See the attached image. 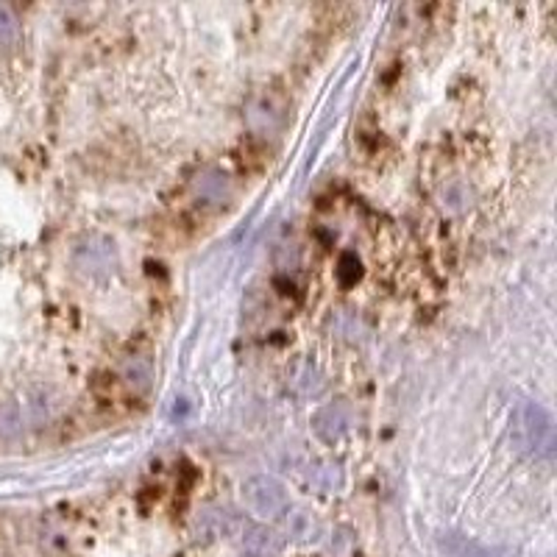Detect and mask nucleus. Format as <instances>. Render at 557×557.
<instances>
[{
  "instance_id": "nucleus-5",
  "label": "nucleus",
  "mask_w": 557,
  "mask_h": 557,
  "mask_svg": "<svg viewBox=\"0 0 557 557\" xmlns=\"http://www.w3.org/2000/svg\"><path fill=\"white\" fill-rule=\"evenodd\" d=\"M195 192L201 201L207 204H226L229 195H231V184H229V176L221 173V170H207L198 176L195 182Z\"/></svg>"
},
{
  "instance_id": "nucleus-3",
  "label": "nucleus",
  "mask_w": 557,
  "mask_h": 557,
  "mask_svg": "<svg viewBox=\"0 0 557 557\" xmlns=\"http://www.w3.org/2000/svg\"><path fill=\"white\" fill-rule=\"evenodd\" d=\"M240 535H243V549L248 557H278L285 549L282 535L260 524H246Z\"/></svg>"
},
{
  "instance_id": "nucleus-9",
  "label": "nucleus",
  "mask_w": 557,
  "mask_h": 557,
  "mask_svg": "<svg viewBox=\"0 0 557 557\" xmlns=\"http://www.w3.org/2000/svg\"><path fill=\"white\" fill-rule=\"evenodd\" d=\"M14 39H17V17L6 6H0V43H14Z\"/></svg>"
},
{
  "instance_id": "nucleus-6",
  "label": "nucleus",
  "mask_w": 557,
  "mask_h": 557,
  "mask_svg": "<svg viewBox=\"0 0 557 557\" xmlns=\"http://www.w3.org/2000/svg\"><path fill=\"white\" fill-rule=\"evenodd\" d=\"M346 424H349V415H346V407H341V404H332V407L321 410L315 418V429L324 441H337V437L343 435Z\"/></svg>"
},
{
  "instance_id": "nucleus-4",
  "label": "nucleus",
  "mask_w": 557,
  "mask_h": 557,
  "mask_svg": "<svg viewBox=\"0 0 557 557\" xmlns=\"http://www.w3.org/2000/svg\"><path fill=\"white\" fill-rule=\"evenodd\" d=\"M112 263H114V248L109 240H90L84 246H78V251H75V265L84 273L109 271Z\"/></svg>"
},
{
  "instance_id": "nucleus-7",
  "label": "nucleus",
  "mask_w": 557,
  "mask_h": 557,
  "mask_svg": "<svg viewBox=\"0 0 557 557\" xmlns=\"http://www.w3.org/2000/svg\"><path fill=\"white\" fill-rule=\"evenodd\" d=\"M123 382L134 390V393H145L153 382V368L145 357H131L123 365Z\"/></svg>"
},
{
  "instance_id": "nucleus-8",
  "label": "nucleus",
  "mask_w": 557,
  "mask_h": 557,
  "mask_svg": "<svg viewBox=\"0 0 557 557\" xmlns=\"http://www.w3.org/2000/svg\"><path fill=\"white\" fill-rule=\"evenodd\" d=\"M337 278H341L343 287H351L357 278H360V260L349 251L341 256V268H337Z\"/></svg>"
},
{
  "instance_id": "nucleus-2",
  "label": "nucleus",
  "mask_w": 557,
  "mask_h": 557,
  "mask_svg": "<svg viewBox=\"0 0 557 557\" xmlns=\"http://www.w3.org/2000/svg\"><path fill=\"white\" fill-rule=\"evenodd\" d=\"M243 502L246 507L260 515V519H278V515L287 513V493L278 485L273 476H251L243 485Z\"/></svg>"
},
{
  "instance_id": "nucleus-1",
  "label": "nucleus",
  "mask_w": 557,
  "mask_h": 557,
  "mask_svg": "<svg viewBox=\"0 0 557 557\" xmlns=\"http://www.w3.org/2000/svg\"><path fill=\"white\" fill-rule=\"evenodd\" d=\"M515 441L535 460H552L554 454V424L552 415L535 402H524L515 415Z\"/></svg>"
}]
</instances>
